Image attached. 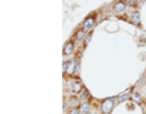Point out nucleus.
<instances>
[{"label":"nucleus","mask_w":146,"mask_h":114,"mask_svg":"<svg viewBox=\"0 0 146 114\" xmlns=\"http://www.w3.org/2000/svg\"><path fill=\"white\" fill-rule=\"evenodd\" d=\"M113 108V98L108 97L106 100H104L101 103V113L102 114H110Z\"/></svg>","instance_id":"nucleus-1"},{"label":"nucleus","mask_w":146,"mask_h":114,"mask_svg":"<svg viewBox=\"0 0 146 114\" xmlns=\"http://www.w3.org/2000/svg\"><path fill=\"white\" fill-rule=\"evenodd\" d=\"M94 23H95V18L93 16L86 17L84 20V22H83V30L84 32H90L91 29H93Z\"/></svg>","instance_id":"nucleus-2"},{"label":"nucleus","mask_w":146,"mask_h":114,"mask_svg":"<svg viewBox=\"0 0 146 114\" xmlns=\"http://www.w3.org/2000/svg\"><path fill=\"white\" fill-rule=\"evenodd\" d=\"M73 50H74V43H73L72 40H68V42L65 44V46H63V53L71 55L73 52Z\"/></svg>","instance_id":"nucleus-3"},{"label":"nucleus","mask_w":146,"mask_h":114,"mask_svg":"<svg viewBox=\"0 0 146 114\" xmlns=\"http://www.w3.org/2000/svg\"><path fill=\"white\" fill-rule=\"evenodd\" d=\"M130 21H131V23H133V24L139 26V24H140V22H141L140 13H139L138 11H135V12H131V13H130Z\"/></svg>","instance_id":"nucleus-4"},{"label":"nucleus","mask_w":146,"mask_h":114,"mask_svg":"<svg viewBox=\"0 0 146 114\" xmlns=\"http://www.w3.org/2000/svg\"><path fill=\"white\" fill-rule=\"evenodd\" d=\"M125 3L124 1H118V3H116L115 4V6H113V11L115 12H117V13H121V12H123L125 10Z\"/></svg>","instance_id":"nucleus-5"},{"label":"nucleus","mask_w":146,"mask_h":114,"mask_svg":"<svg viewBox=\"0 0 146 114\" xmlns=\"http://www.w3.org/2000/svg\"><path fill=\"white\" fill-rule=\"evenodd\" d=\"M84 35H85V32L83 30V28H82V29H78V30L76 32V34H74V36H76V39H77V40L84 39Z\"/></svg>","instance_id":"nucleus-6"},{"label":"nucleus","mask_w":146,"mask_h":114,"mask_svg":"<svg viewBox=\"0 0 146 114\" xmlns=\"http://www.w3.org/2000/svg\"><path fill=\"white\" fill-rule=\"evenodd\" d=\"M71 89L73 90V92H78V91H82V85H80L79 81H76L74 84H72Z\"/></svg>","instance_id":"nucleus-7"},{"label":"nucleus","mask_w":146,"mask_h":114,"mask_svg":"<svg viewBox=\"0 0 146 114\" xmlns=\"http://www.w3.org/2000/svg\"><path fill=\"white\" fill-rule=\"evenodd\" d=\"M88 97H89L88 90L83 88V89H82V91H80V100H82V101H85V100L88 98Z\"/></svg>","instance_id":"nucleus-8"},{"label":"nucleus","mask_w":146,"mask_h":114,"mask_svg":"<svg viewBox=\"0 0 146 114\" xmlns=\"http://www.w3.org/2000/svg\"><path fill=\"white\" fill-rule=\"evenodd\" d=\"M130 97H131V100H133V101L138 102V103H141V96H140L139 94L134 92V94H131V95H130Z\"/></svg>","instance_id":"nucleus-9"},{"label":"nucleus","mask_w":146,"mask_h":114,"mask_svg":"<svg viewBox=\"0 0 146 114\" xmlns=\"http://www.w3.org/2000/svg\"><path fill=\"white\" fill-rule=\"evenodd\" d=\"M74 63H73V61H70V65H68V69H67V74H72L73 73V71H74Z\"/></svg>","instance_id":"nucleus-10"},{"label":"nucleus","mask_w":146,"mask_h":114,"mask_svg":"<svg viewBox=\"0 0 146 114\" xmlns=\"http://www.w3.org/2000/svg\"><path fill=\"white\" fill-rule=\"evenodd\" d=\"M124 3H125V5H128V6L136 5V0H124Z\"/></svg>","instance_id":"nucleus-11"},{"label":"nucleus","mask_w":146,"mask_h":114,"mask_svg":"<svg viewBox=\"0 0 146 114\" xmlns=\"http://www.w3.org/2000/svg\"><path fill=\"white\" fill-rule=\"evenodd\" d=\"M91 36H93V34H91V32H90V33H89L88 35L85 36V40H84V44H85V46H88V45H89V42H90Z\"/></svg>","instance_id":"nucleus-12"},{"label":"nucleus","mask_w":146,"mask_h":114,"mask_svg":"<svg viewBox=\"0 0 146 114\" xmlns=\"http://www.w3.org/2000/svg\"><path fill=\"white\" fill-rule=\"evenodd\" d=\"M70 103H71V106H77V103H78V98L77 97H71L70 98Z\"/></svg>","instance_id":"nucleus-13"},{"label":"nucleus","mask_w":146,"mask_h":114,"mask_svg":"<svg viewBox=\"0 0 146 114\" xmlns=\"http://www.w3.org/2000/svg\"><path fill=\"white\" fill-rule=\"evenodd\" d=\"M82 111H83V112H88L89 111V104L88 103H83V104H82Z\"/></svg>","instance_id":"nucleus-14"},{"label":"nucleus","mask_w":146,"mask_h":114,"mask_svg":"<svg viewBox=\"0 0 146 114\" xmlns=\"http://www.w3.org/2000/svg\"><path fill=\"white\" fill-rule=\"evenodd\" d=\"M68 65H70V61H67V62L63 63V73H66V72H67V69H68Z\"/></svg>","instance_id":"nucleus-15"},{"label":"nucleus","mask_w":146,"mask_h":114,"mask_svg":"<svg viewBox=\"0 0 146 114\" xmlns=\"http://www.w3.org/2000/svg\"><path fill=\"white\" fill-rule=\"evenodd\" d=\"M70 114H79V109L78 108H73L72 111L70 112Z\"/></svg>","instance_id":"nucleus-16"},{"label":"nucleus","mask_w":146,"mask_h":114,"mask_svg":"<svg viewBox=\"0 0 146 114\" xmlns=\"http://www.w3.org/2000/svg\"><path fill=\"white\" fill-rule=\"evenodd\" d=\"M82 114H89L88 112H83V113H82Z\"/></svg>","instance_id":"nucleus-17"}]
</instances>
